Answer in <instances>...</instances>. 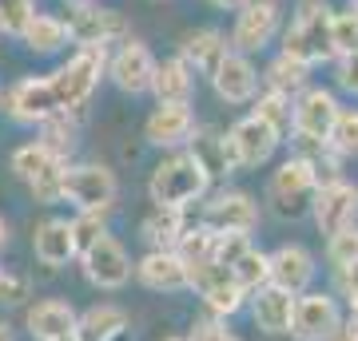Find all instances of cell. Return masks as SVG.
Instances as JSON below:
<instances>
[{"label": "cell", "instance_id": "1", "mask_svg": "<svg viewBox=\"0 0 358 341\" xmlns=\"http://www.w3.org/2000/svg\"><path fill=\"white\" fill-rule=\"evenodd\" d=\"M207 190H211V179H207V171L187 151H167L155 163L152 179H148L152 206H179V211H187V206L207 199Z\"/></svg>", "mask_w": 358, "mask_h": 341}, {"label": "cell", "instance_id": "2", "mask_svg": "<svg viewBox=\"0 0 358 341\" xmlns=\"http://www.w3.org/2000/svg\"><path fill=\"white\" fill-rule=\"evenodd\" d=\"M338 96L331 88H319V84H307L291 100V143L294 155H319L327 151V135H331V123L338 115Z\"/></svg>", "mask_w": 358, "mask_h": 341}, {"label": "cell", "instance_id": "3", "mask_svg": "<svg viewBox=\"0 0 358 341\" xmlns=\"http://www.w3.org/2000/svg\"><path fill=\"white\" fill-rule=\"evenodd\" d=\"M103 76H108V48H76L48 76L60 112H80V107L96 96Z\"/></svg>", "mask_w": 358, "mask_h": 341}, {"label": "cell", "instance_id": "4", "mask_svg": "<svg viewBox=\"0 0 358 341\" xmlns=\"http://www.w3.org/2000/svg\"><path fill=\"white\" fill-rule=\"evenodd\" d=\"M183 270H187V290H195L203 298L211 317H223L227 321V317L247 310V290L231 278L227 266H219L207 258V262H183Z\"/></svg>", "mask_w": 358, "mask_h": 341}, {"label": "cell", "instance_id": "5", "mask_svg": "<svg viewBox=\"0 0 358 341\" xmlns=\"http://www.w3.org/2000/svg\"><path fill=\"white\" fill-rule=\"evenodd\" d=\"M120 199V179L112 167L103 163H68L64 167V202H72L80 211H96L108 215Z\"/></svg>", "mask_w": 358, "mask_h": 341}, {"label": "cell", "instance_id": "6", "mask_svg": "<svg viewBox=\"0 0 358 341\" xmlns=\"http://www.w3.org/2000/svg\"><path fill=\"white\" fill-rule=\"evenodd\" d=\"M287 60L315 68V63H331V8H319L310 16H294L291 24L282 28V52Z\"/></svg>", "mask_w": 358, "mask_h": 341}, {"label": "cell", "instance_id": "7", "mask_svg": "<svg viewBox=\"0 0 358 341\" xmlns=\"http://www.w3.org/2000/svg\"><path fill=\"white\" fill-rule=\"evenodd\" d=\"M343 329V305L327 290L294 294L291 310V338L294 341H331Z\"/></svg>", "mask_w": 358, "mask_h": 341}, {"label": "cell", "instance_id": "8", "mask_svg": "<svg viewBox=\"0 0 358 341\" xmlns=\"http://www.w3.org/2000/svg\"><path fill=\"white\" fill-rule=\"evenodd\" d=\"M315 187H319V179H315L310 159L307 155H291V159H282V163L275 167V175H271V202H275V211H279L282 218H299L310 206Z\"/></svg>", "mask_w": 358, "mask_h": 341}, {"label": "cell", "instance_id": "9", "mask_svg": "<svg viewBox=\"0 0 358 341\" xmlns=\"http://www.w3.org/2000/svg\"><path fill=\"white\" fill-rule=\"evenodd\" d=\"M131 254L128 246L115 238V234H103L100 242H92L88 250L80 254V270H84V278L88 286L96 290H124L131 282Z\"/></svg>", "mask_w": 358, "mask_h": 341}, {"label": "cell", "instance_id": "10", "mask_svg": "<svg viewBox=\"0 0 358 341\" xmlns=\"http://www.w3.org/2000/svg\"><path fill=\"white\" fill-rule=\"evenodd\" d=\"M282 32V8L279 0H247L235 13V28H231V52L255 56Z\"/></svg>", "mask_w": 358, "mask_h": 341}, {"label": "cell", "instance_id": "11", "mask_svg": "<svg viewBox=\"0 0 358 341\" xmlns=\"http://www.w3.org/2000/svg\"><path fill=\"white\" fill-rule=\"evenodd\" d=\"M227 143H231L235 171H259L263 163H271V159H275L282 135L271 123H263L259 115H243V119H235V123H231Z\"/></svg>", "mask_w": 358, "mask_h": 341}, {"label": "cell", "instance_id": "12", "mask_svg": "<svg viewBox=\"0 0 358 341\" xmlns=\"http://www.w3.org/2000/svg\"><path fill=\"white\" fill-rule=\"evenodd\" d=\"M64 24H68V36H72L76 48H108V44L128 40V20H124V13L103 8L96 0L72 8V16H68Z\"/></svg>", "mask_w": 358, "mask_h": 341}, {"label": "cell", "instance_id": "13", "mask_svg": "<svg viewBox=\"0 0 358 341\" xmlns=\"http://www.w3.org/2000/svg\"><path fill=\"white\" fill-rule=\"evenodd\" d=\"M0 112L8 115L13 123H20V127L44 123L52 112H60L56 91H52V79H48V76H24V79H16L13 88L4 91Z\"/></svg>", "mask_w": 358, "mask_h": 341}, {"label": "cell", "instance_id": "14", "mask_svg": "<svg viewBox=\"0 0 358 341\" xmlns=\"http://www.w3.org/2000/svg\"><path fill=\"white\" fill-rule=\"evenodd\" d=\"M259 202L255 195H247V190H219L211 199L203 202V222L207 230H215V234H255L259 227Z\"/></svg>", "mask_w": 358, "mask_h": 341}, {"label": "cell", "instance_id": "15", "mask_svg": "<svg viewBox=\"0 0 358 341\" xmlns=\"http://www.w3.org/2000/svg\"><path fill=\"white\" fill-rule=\"evenodd\" d=\"M307 211H310V218H315L319 234L331 238L334 230L355 227V218H358V187L355 183H346V179L322 183V187H315Z\"/></svg>", "mask_w": 358, "mask_h": 341}, {"label": "cell", "instance_id": "16", "mask_svg": "<svg viewBox=\"0 0 358 341\" xmlns=\"http://www.w3.org/2000/svg\"><path fill=\"white\" fill-rule=\"evenodd\" d=\"M155 76V56L143 40H120V48L108 56V79L124 96H148Z\"/></svg>", "mask_w": 358, "mask_h": 341}, {"label": "cell", "instance_id": "17", "mask_svg": "<svg viewBox=\"0 0 358 341\" xmlns=\"http://www.w3.org/2000/svg\"><path fill=\"white\" fill-rule=\"evenodd\" d=\"M195 112L192 103H155L148 123H143V139L159 147V151H183L187 139L195 135Z\"/></svg>", "mask_w": 358, "mask_h": 341}, {"label": "cell", "instance_id": "18", "mask_svg": "<svg viewBox=\"0 0 358 341\" xmlns=\"http://www.w3.org/2000/svg\"><path fill=\"white\" fill-rule=\"evenodd\" d=\"M267 270H271V286H279L287 294H303L310 290V282L319 278V262L307 246L299 242H282L279 250L267 254Z\"/></svg>", "mask_w": 358, "mask_h": 341}, {"label": "cell", "instance_id": "19", "mask_svg": "<svg viewBox=\"0 0 358 341\" xmlns=\"http://www.w3.org/2000/svg\"><path fill=\"white\" fill-rule=\"evenodd\" d=\"M207 79H211V88L223 103H251L259 96V68L243 52H227Z\"/></svg>", "mask_w": 358, "mask_h": 341}, {"label": "cell", "instance_id": "20", "mask_svg": "<svg viewBox=\"0 0 358 341\" xmlns=\"http://www.w3.org/2000/svg\"><path fill=\"white\" fill-rule=\"evenodd\" d=\"M131 274L140 278V286H148V290H155V294L187 290V270H183L176 250H148L140 262L131 266Z\"/></svg>", "mask_w": 358, "mask_h": 341}, {"label": "cell", "instance_id": "21", "mask_svg": "<svg viewBox=\"0 0 358 341\" xmlns=\"http://www.w3.org/2000/svg\"><path fill=\"white\" fill-rule=\"evenodd\" d=\"M24 329L36 341H60L68 333H76V310L64 298H40L36 305H28Z\"/></svg>", "mask_w": 358, "mask_h": 341}, {"label": "cell", "instance_id": "22", "mask_svg": "<svg viewBox=\"0 0 358 341\" xmlns=\"http://www.w3.org/2000/svg\"><path fill=\"white\" fill-rule=\"evenodd\" d=\"M227 52H231V44H227V36H223L219 28H192V32H183L176 56L187 63L192 72H199V76H211Z\"/></svg>", "mask_w": 358, "mask_h": 341}, {"label": "cell", "instance_id": "23", "mask_svg": "<svg viewBox=\"0 0 358 341\" xmlns=\"http://www.w3.org/2000/svg\"><path fill=\"white\" fill-rule=\"evenodd\" d=\"M32 254L40 266L48 270H64L68 262H76V242H72V222L68 218H44L32 234Z\"/></svg>", "mask_w": 358, "mask_h": 341}, {"label": "cell", "instance_id": "24", "mask_svg": "<svg viewBox=\"0 0 358 341\" xmlns=\"http://www.w3.org/2000/svg\"><path fill=\"white\" fill-rule=\"evenodd\" d=\"M247 310H251V321H255L263 333L271 338H282L291 333V310H294V294L279 290V286H263L247 298Z\"/></svg>", "mask_w": 358, "mask_h": 341}, {"label": "cell", "instance_id": "25", "mask_svg": "<svg viewBox=\"0 0 358 341\" xmlns=\"http://www.w3.org/2000/svg\"><path fill=\"white\" fill-rule=\"evenodd\" d=\"M183 151H187L195 163L203 167L211 183L235 171V159H231V143H227V135H223V131H215V127H195V135L187 139V147H183Z\"/></svg>", "mask_w": 358, "mask_h": 341}, {"label": "cell", "instance_id": "26", "mask_svg": "<svg viewBox=\"0 0 358 341\" xmlns=\"http://www.w3.org/2000/svg\"><path fill=\"white\" fill-rule=\"evenodd\" d=\"M128 333V310L115 302L88 305L84 314H76V338L80 341H120Z\"/></svg>", "mask_w": 358, "mask_h": 341}, {"label": "cell", "instance_id": "27", "mask_svg": "<svg viewBox=\"0 0 358 341\" xmlns=\"http://www.w3.org/2000/svg\"><path fill=\"white\" fill-rule=\"evenodd\" d=\"M155 103H192L195 100V72L187 63L171 56V60H155V76H152V88Z\"/></svg>", "mask_w": 358, "mask_h": 341}, {"label": "cell", "instance_id": "28", "mask_svg": "<svg viewBox=\"0 0 358 341\" xmlns=\"http://www.w3.org/2000/svg\"><path fill=\"white\" fill-rule=\"evenodd\" d=\"M16 40H20L28 52H36V56H52V52H60V48L72 44L64 16H52V13H32V20L20 28Z\"/></svg>", "mask_w": 358, "mask_h": 341}, {"label": "cell", "instance_id": "29", "mask_svg": "<svg viewBox=\"0 0 358 341\" xmlns=\"http://www.w3.org/2000/svg\"><path fill=\"white\" fill-rule=\"evenodd\" d=\"M187 227H192L187 222V211H179V206H152L148 218L140 222V234L152 250H176L179 234Z\"/></svg>", "mask_w": 358, "mask_h": 341}, {"label": "cell", "instance_id": "30", "mask_svg": "<svg viewBox=\"0 0 358 341\" xmlns=\"http://www.w3.org/2000/svg\"><path fill=\"white\" fill-rule=\"evenodd\" d=\"M76 139H80L76 112H52L44 123H36V143H44L60 159H68V155L76 151Z\"/></svg>", "mask_w": 358, "mask_h": 341}, {"label": "cell", "instance_id": "31", "mask_svg": "<svg viewBox=\"0 0 358 341\" xmlns=\"http://www.w3.org/2000/svg\"><path fill=\"white\" fill-rule=\"evenodd\" d=\"M60 163H68V159H60V155H52L44 143H36V139H28V143H20L13 151V175L24 183V187H32L40 175H48L52 167H60Z\"/></svg>", "mask_w": 358, "mask_h": 341}, {"label": "cell", "instance_id": "32", "mask_svg": "<svg viewBox=\"0 0 358 341\" xmlns=\"http://www.w3.org/2000/svg\"><path fill=\"white\" fill-rule=\"evenodd\" d=\"M227 270H231V278H235V282H239V286L247 290V298H251L255 290H263V286H271L267 254L259 250L255 242H251V246H247V250L239 254V258H235V262H231Z\"/></svg>", "mask_w": 358, "mask_h": 341}, {"label": "cell", "instance_id": "33", "mask_svg": "<svg viewBox=\"0 0 358 341\" xmlns=\"http://www.w3.org/2000/svg\"><path fill=\"white\" fill-rule=\"evenodd\" d=\"M259 79H263L271 91H282V96H299V91L310 84V68H303V63L287 60V56H275V60L267 63V72H263Z\"/></svg>", "mask_w": 358, "mask_h": 341}, {"label": "cell", "instance_id": "34", "mask_svg": "<svg viewBox=\"0 0 358 341\" xmlns=\"http://www.w3.org/2000/svg\"><path fill=\"white\" fill-rule=\"evenodd\" d=\"M327 147L338 159H358V107H338L331 135H327Z\"/></svg>", "mask_w": 358, "mask_h": 341}, {"label": "cell", "instance_id": "35", "mask_svg": "<svg viewBox=\"0 0 358 341\" xmlns=\"http://www.w3.org/2000/svg\"><path fill=\"white\" fill-rule=\"evenodd\" d=\"M291 100L294 96H282V91H263V96H255V107H251V115H259L263 123H271L275 131H279L282 139L291 135Z\"/></svg>", "mask_w": 358, "mask_h": 341}, {"label": "cell", "instance_id": "36", "mask_svg": "<svg viewBox=\"0 0 358 341\" xmlns=\"http://www.w3.org/2000/svg\"><path fill=\"white\" fill-rule=\"evenodd\" d=\"M176 254H179V262H207L215 254V230H207L203 222L187 227L176 242Z\"/></svg>", "mask_w": 358, "mask_h": 341}, {"label": "cell", "instance_id": "37", "mask_svg": "<svg viewBox=\"0 0 358 341\" xmlns=\"http://www.w3.org/2000/svg\"><path fill=\"white\" fill-rule=\"evenodd\" d=\"M331 52H334V60L358 52V13L355 8L331 13Z\"/></svg>", "mask_w": 358, "mask_h": 341}, {"label": "cell", "instance_id": "38", "mask_svg": "<svg viewBox=\"0 0 358 341\" xmlns=\"http://www.w3.org/2000/svg\"><path fill=\"white\" fill-rule=\"evenodd\" d=\"M72 222V242H76V258L88 250L92 242H100L103 234H112L108 230V215H96V211H80L76 218H68Z\"/></svg>", "mask_w": 358, "mask_h": 341}, {"label": "cell", "instance_id": "39", "mask_svg": "<svg viewBox=\"0 0 358 341\" xmlns=\"http://www.w3.org/2000/svg\"><path fill=\"white\" fill-rule=\"evenodd\" d=\"M327 262L334 270H346L358 262V227H343L327 238Z\"/></svg>", "mask_w": 358, "mask_h": 341}, {"label": "cell", "instance_id": "40", "mask_svg": "<svg viewBox=\"0 0 358 341\" xmlns=\"http://www.w3.org/2000/svg\"><path fill=\"white\" fill-rule=\"evenodd\" d=\"M32 13H36V0H0V36H20Z\"/></svg>", "mask_w": 358, "mask_h": 341}, {"label": "cell", "instance_id": "41", "mask_svg": "<svg viewBox=\"0 0 358 341\" xmlns=\"http://www.w3.org/2000/svg\"><path fill=\"white\" fill-rule=\"evenodd\" d=\"M183 341H243V338H239L235 329H227V321H223V317L207 314V317H195Z\"/></svg>", "mask_w": 358, "mask_h": 341}, {"label": "cell", "instance_id": "42", "mask_svg": "<svg viewBox=\"0 0 358 341\" xmlns=\"http://www.w3.org/2000/svg\"><path fill=\"white\" fill-rule=\"evenodd\" d=\"M28 298V278L24 274H8L0 270V302L4 305H20Z\"/></svg>", "mask_w": 358, "mask_h": 341}, {"label": "cell", "instance_id": "43", "mask_svg": "<svg viewBox=\"0 0 358 341\" xmlns=\"http://www.w3.org/2000/svg\"><path fill=\"white\" fill-rule=\"evenodd\" d=\"M334 79H338V88L358 96V52L355 56H338L334 60Z\"/></svg>", "mask_w": 358, "mask_h": 341}, {"label": "cell", "instance_id": "44", "mask_svg": "<svg viewBox=\"0 0 358 341\" xmlns=\"http://www.w3.org/2000/svg\"><path fill=\"white\" fill-rule=\"evenodd\" d=\"M334 274H338V298H346V305L358 310V262L346 270H334Z\"/></svg>", "mask_w": 358, "mask_h": 341}, {"label": "cell", "instance_id": "45", "mask_svg": "<svg viewBox=\"0 0 358 341\" xmlns=\"http://www.w3.org/2000/svg\"><path fill=\"white\" fill-rule=\"evenodd\" d=\"M343 333H346L350 341H358V310H350V314L343 317Z\"/></svg>", "mask_w": 358, "mask_h": 341}, {"label": "cell", "instance_id": "46", "mask_svg": "<svg viewBox=\"0 0 358 341\" xmlns=\"http://www.w3.org/2000/svg\"><path fill=\"white\" fill-rule=\"evenodd\" d=\"M0 341H16V333H13V326H8L4 314H0Z\"/></svg>", "mask_w": 358, "mask_h": 341}, {"label": "cell", "instance_id": "47", "mask_svg": "<svg viewBox=\"0 0 358 341\" xmlns=\"http://www.w3.org/2000/svg\"><path fill=\"white\" fill-rule=\"evenodd\" d=\"M211 4H215V8H243L247 0H211Z\"/></svg>", "mask_w": 358, "mask_h": 341}, {"label": "cell", "instance_id": "48", "mask_svg": "<svg viewBox=\"0 0 358 341\" xmlns=\"http://www.w3.org/2000/svg\"><path fill=\"white\" fill-rule=\"evenodd\" d=\"M4 246H8V222L0 218V250H4Z\"/></svg>", "mask_w": 358, "mask_h": 341}, {"label": "cell", "instance_id": "49", "mask_svg": "<svg viewBox=\"0 0 358 341\" xmlns=\"http://www.w3.org/2000/svg\"><path fill=\"white\" fill-rule=\"evenodd\" d=\"M68 8H80V4H92V0H64Z\"/></svg>", "mask_w": 358, "mask_h": 341}, {"label": "cell", "instance_id": "50", "mask_svg": "<svg viewBox=\"0 0 358 341\" xmlns=\"http://www.w3.org/2000/svg\"><path fill=\"white\" fill-rule=\"evenodd\" d=\"M331 341H350V338H346L343 329H338V333H334V338H331Z\"/></svg>", "mask_w": 358, "mask_h": 341}, {"label": "cell", "instance_id": "51", "mask_svg": "<svg viewBox=\"0 0 358 341\" xmlns=\"http://www.w3.org/2000/svg\"><path fill=\"white\" fill-rule=\"evenodd\" d=\"M60 341H80V338H76V333H68V338H60Z\"/></svg>", "mask_w": 358, "mask_h": 341}, {"label": "cell", "instance_id": "52", "mask_svg": "<svg viewBox=\"0 0 358 341\" xmlns=\"http://www.w3.org/2000/svg\"><path fill=\"white\" fill-rule=\"evenodd\" d=\"M350 8H355V13H358V0H350Z\"/></svg>", "mask_w": 358, "mask_h": 341}, {"label": "cell", "instance_id": "53", "mask_svg": "<svg viewBox=\"0 0 358 341\" xmlns=\"http://www.w3.org/2000/svg\"><path fill=\"white\" fill-rule=\"evenodd\" d=\"M164 341H183V338H164Z\"/></svg>", "mask_w": 358, "mask_h": 341}, {"label": "cell", "instance_id": "54", "mask_svg": "<svg viewBox=\"0 0 358 341\" xmlns=\"http://www.w3.org/2000/svg\"><path fill=\"white\" fill-rule=\"evenodd\" d=\"M0 100H4V88H0Z\"/></svg>", "mask_w": 358, "mask_h": 341}, {"label": "cell", "instance_id": "55", "mask_svg": "<svg viewBox=\"0 0 358 341\" xmlns=\"http://www.w3.org/2000/svg\"><path fill=\"white\" fill-rule=\"evenodd\" d=\"M0 270H4V266H0Z\"/></svg>", "mask_w": 358, "mask_h": 341}]
</instances>
